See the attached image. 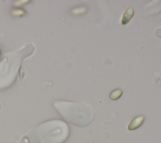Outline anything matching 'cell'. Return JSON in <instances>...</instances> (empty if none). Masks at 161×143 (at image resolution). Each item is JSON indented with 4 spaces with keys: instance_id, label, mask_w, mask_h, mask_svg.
Returning a JSON list of instances; mask_svg holds the SVG:
<instances>
[{
    "instance_id": "cell-1",
    "label": "cell",
    "mask_w": 161,
    "mask_h": 143,
    "mask_svg": "<svg viewBox=\"0 0 161 143\" xmlns=\"http://www.w3.org/2000/svg\"><path fill=\"white\" fill-rule=\"evenodd\" d=\"M55 106L67 121L76 127H86L94 120V110L87 104L82 102L57 101L55 104Z\"/></svg>"
},
{
    "instance_id": "cell-2",
    "label": "cell",
    "mask_w": 161,
    "mask_h": 143,
    "mask_svg": "<svg viewBox=\"0 0 161 143\" xmlns=\"http://www.w3.org/2000/svg\"><path fill=\"white\" fill-rule=\"evenodd\" d=\"M144 121V117L143 116H138L132 120L128 126V129L129 130H134L140 127Z\"/></svg>"
},
{
    "instance_id": "cell-3",
    "label": "cell",
    "mask_w": 161,
    "mask_h": 143,
    "mask_svg": "<svg viewBox=\"0 0 161 143\" xmlns=\"http://www.w3.org/2000/svg\"><path fill=\"white\" fill-rule=\"evenodd\" d=\"M134 11L132 8L127 9L122 16V20H121V24L122 25L127 24L130 21V20L132 19V16H134Z\"/></svg>"
},
{
    "instance_id": "cell-4",
    "label": "cell",
    "mask_w": 161,
    "mask_h": 143,
    "mask_svg": "<svg viewBox=\"0 0 161 143\" xmlns=\"http://www.w3.org/2000/svg\"><path fill=\"white\" fill-rule=\"evenodd\" d=\"M122 95V90L120 89H116L112 91L109 95V98L112 100H116L120 98Z\"/></svg>"
}]
</instances>
